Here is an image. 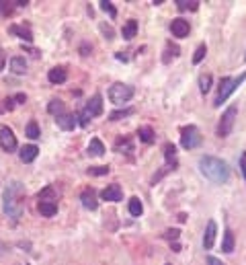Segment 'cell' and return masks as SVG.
<instances>
[{
    "mask_svg": "<svg viewBox=\"0 0 246 265\" xmlns=\"http://www.w3.org/2000/svg\"><path fill=\"white\" fill-rule=\"evenodd\" d=\"M23 198H25V185L21 181H13L8 183L4 189V198H2V210L8 218H13L15 222L21 218L23 214Z\"/></svg>",
    "mask_w": 246,
    "mask_h": 265,
    "instance_id": "6da1fadb",
    "label": "cell"
},
{
    "mask_svg": "<svg viewBox=\"0 0 246 265\" xmlns=\"http://www.w3.org/2000/svg\"><path fill=\"white\" fill-rule=\"evenodd\" d=\"M199 171L201 175L207 177L212 183H228L230 181V167L228 162H224L222 158H215V156H201L199 158Z\"/></svg>",
    "mask_w": 246,
    "mask_h": 265,
    "instance_id": "7a4b0ae2",
    "label": "cell"
},
{
    "mask_svg": "<svg viewBox=\"0 0 246 265\" xmlns=\"http://www.w3.org/2000/svg\"><path fill=\"white\" fill-rule=\"evenodd\" d=\"M246 80V70H244V74L242 76H238V78H230V76H226V78H222L219 80V91H217V97H215V101H214V105L215 107H219L224 103V101L232 95V93L240 87V84Z\"/></svg>",
    "mask_w": 246,
    "mask_h": 265,
    "instance_id": "3957f363",
    "label": "cell"
},
{
    "mask_svg": "<svg viewBox=\"0 0 246 265\" xmlns=\"http://www.w3.org/2000/svg\"><path fill=\"white\" fill-rule=\"evenodd\" d=\"M134 93H136L134 87H129V84L115 82L109 89V101H111V103H115V105H123V103H127V101L134 97Z\"/></svg>",
    "mask_w": 246,
    "mask_h": 265,
    "instance_id": "277c9868",
    "label": "cell"
},
{
    "mask_svg": "<svg viewBox=\"0 0 246 265\" xmlns=\"http://www.w3.org/2000/svg\"><path fill=\"white\" fill-rule=\"evenodd\" d=\"M101 113H103V97L101 95H92V99L84 105V109L80 111V115H78V119H80V125H89L91 117H96V115H101Z\"/></svg>",
    "mask_w": 246,
    "mask_h": 265,
    "instance_id": "5b68a950",
    "label": "cell"
},
{
    "mask_svg": "<svg viewBox=\"0 0 246 265\" xmlns=\"http://www.w3.org/2000/svg\"><path fill=\"white\" fill-rule=\"evenodd\" d=\"M236 115H238V107H236V105L228 107L224 111V115H222V119H219V124H217V136H219V138H226V136L232 134Z\"/></svg>",
    "mask_w": 246,
    "mask_h": 265,
    "instance_id": "8992f818",
    "label": "cell"
},
{
    "mask_svg": "<svg viewBox=\"0 0 246 265\" xmlns=\"http://www.w3.org/2000/svg\"><path fill=\"white\" fill-rule=\"evenodd\" d=\"M201 132L197 130L195 125H184L183 130H181V146L184 150H193V148H197L199 144H201Z\"/></svg>",
    "mask_w": 246,
    "mask_h": 265,
    "instance_id": "52a82bcc",
    "label": "cell"
},
{
    "mask_svg": "<svg viewBox=\"0 0 246 265\" xmlns=\"http://www.w3.org/2000/svg\"><path fill=\"white\" fill-rule=\"evenodd\" d=\"M0 146L8 155L16 150V136L8 125H0Z\"/></svg>",
    "mask_w": 246,
    "mask_h": 265,
    "instance_id": "ba28073f",
    "label": "cell"
},
{
    "mask_svg": "<svg viewBox=\"0 0 246 265\" xmlns=\"http://www.w3.org/2000/svg\"><path fill=\"white\" fill-rule=\"evenodd\" d=\"M101 198H103L105 202H121V200H123L121 185H117V183L107 185V187H105V189L101 191Z\"/></svg>",
    "mask_w": 246,
    "mask_h": 265,
    "instance_id": "9c48e42d",
    "label": "cell"
},
{
    "mask_svg": "<svg viewBox=\"0 0 246 265\" xmlns=\"http://www.w3.org/2000/svg\"><path fill=\"white\" fill-rule=\"evenodd\" d=\"M80 202H82V206H84L86 210H91V212H94L96 208H99L96 191L92 189V187H86V189H82V193H80Z\"/></svg>",
    "mask_w": 246,
    "mask_h": 265,
    "instance_id": "30bf717a",
    "label": "cell"
},
{
    "mask_svg": "<svg viewBox=\"0 0 246 265\" xmlns=\"http://www.w3.org/2000/svg\"><path fill=\"white\" fill-rule=\"evenodd\" d=\"M56 124H58L60 130H64V132H72L74 127H76L78 124H80V122H78V117H76L74 113H68V111H66L64 115L56 117Z\"/></svg>",
    "mask_w": 246,
    "mask_h": 265,
    "instance_id": "8fae6325",
    "label": "cell"
},
{
    "mask_svg": "<svg viewBox=\"0 0 246 265\" xmlns=\"http://www.w3.org/2000/svg\"><path fill=\"white\" fill-rule=\"evenodd\" d=\"M170 31H172V35L174 37H187L189 35V21H184V19H172L170 23Z\"/></svg>",
    "mask_w": 246,
    "mask_h": 265,
    "instance_id": "7c38bea8",
    "label": "cell"
},
{
    "mask_svg": "<svg viewBox=\"0 0 246 265\" xmlns=\"http://www.w3.org/2000/svg\"><path fill=\"white\" fill-rule=\"evenodd\" d=\"M47 80L51 84H64L68 80V70L64 66H56V68H51V70L47 72Z\"/></svg>",
    "mask_w": 246,
    "mask_h": 265,
    "instance_id": "4fadbf2b",
    "label": "cell"
},
{
    "mask_svg": "<svg viewBox=\"0 0 246 265\" xmlns=\"http://www.w3.org/2000/svg\"><path fill=\"white\" fill-rule=\"evenodd\" d=\"M215 234H217V226H215L214 220H209V222H207V228H205V234H203V247H205L207 251L214 247V243H215Z\"/></svg>",
    "mask_w": 246,
    "mask_h": 265,
    "instance_id": "5bb4252c",
    "label": "cell"
},
{
    "mask_svg": "<svg viewBox=\"0 0 246 265\" xmlns=\"http://www.w3.org/2000/svg\"><path fill=\"white\" fill-rule=\"evenodd\" d=\"M113 148H115V152H119V155H123V152H125V155H131V152H134V144H131L129 136H119Z\"/></svg>",
    "mask_w": 246,
    "mask_h": 265,
    "instance_id": "9a60e30c",
    "label": "cell"
},
{
    "mask_svg": "<svg viewBox=\"0 0 246 265\" xmlns=\"http://www.w3.org/2000/svg\"><path fill=\"white\" fill-rule=\"evenodd\" d=\"M8 33H13V35H16V37L23 39V41H27V44H31V41H33V33H31L29 27H21V25H11V27H8Z\"/></svg>",
    "mask_w": 246,
    "mask_h": 265,
    "instance_id": "2e32d148",
    "label": "cell"
},
{
    "mask_svg": "<svg viewBox=\"0 0 246 265\" xmlns=\"http://www.w3.org/2000/svg\"><path fill=\"white\" fill-rule=\"evenodd\" d=\"M39 202H56L58 203V200H60V189L56 185H47L43 191H39Z\"/></svg>",
    "mask_w": 246,
    "mask_h": 265,
    "instance_id": "e0dca14e",
    "label": "cell"
},
{
    "mask_svg": "<svg viewBox=\"0 0 246 265\" xmlns=\"http://www.w3.org/2000/svg\"><path fill=\"white\" fill-rule=\"evenodd\" d=\"M37 155H39V148L35 146V144H27V146H23L21 152H19L23 162H33L35 158H37Z\"/></svg>",
    "mask_w": 246,
    "mask_h": 265,
    "instance_id": "ac0fdd59",
    "label": "cell"
},
{
    "mask_svg": "<svg viewBox=\"0 0 246 265\" xmlns=\"http://www.w3.org/2000/svg\"><path fill=\"white\" fill-rule=\"evenodd\" d=\"M37 210H39L41 216L51 218V216H56V214H58V203L56 202H39Z\"/></svg>",
    "mask_w": 246,
    "mask_h": 265,
    "instance_id": "d6986e66",
    "label": "cell"
},
{
    "mask_svg": "<svg viewBox=\"0 0 246 265\" xmlns=\"http://www.w3.org/2000/svg\"><path fill=\"white\" fill-rule=\"evenodd\" d=\"M181 56V47L177 46V44H166V49H164V56H162V62L164 64H169L170 60H174V58H179Z\"/></svg>",
    "mask_w": 246,
    "mask_h": 265,
    "instance_id": "ffe728a7",
    "label": "cell"
},
{
    "mask_svg": "<svg viewBox=\"0 0 246 265\" xmlns=\"http://www.w3.org/2000/svg\"><path fill=\"white\" fill-rule=\"evenodd\" d=\"M136 33H138V21L136 19H129L125 25H123L121 35H123V39H134Z\"/></svg>",
    "mask_w": 246,
    "mask_h": 265,
    "instance_id": "44dd1931",
    "label": "cell"
},
{
    "mask_svg": "<svg viewBox=\"0 0 246 265\" xmlns=\"http://www.w3.org/2000/svg\"><path fill=\"white\" fill-rule=\"evenodd\" d=\"M47 111L54 117H60V115H64L66 113V105H64V101H60V99H51L49 101V105H47Z\"/></svg>",
    "mask_w": 246,
    "mask_h": 265,
    "instance_id": "7402d4cb",
    "label": "cell"
},
{
    "mask_svg": "<svg viewBox=\"0 0 246 265\" xmlns=\"http://www.w3.org/2000/svg\"><path fill=\"white\" fill-rule=\"evenodd\" d=\"M138 138L142 140L144 144H152V142L156 140V134H154V130H152L150 125H142V127L138 130Z\"/></svg>",
    "mask_w": 246,
    "mask_h": 265,
    "instance_id": "603a6c76",
    "label": "cell"
},
{
    "mask_svg": "<svg viewBox=\"0 0 246 265\" xmlns=\"http://www.w3.org/2000/svg\"><path fill=\"white\" fill-rule=\"evenodd\" d=\"M11 70L15 74H25V72H27V60L21 58V56H15L11 60Z\"/></svg>",
    "mask_w": 246,
    "mask_h": 265,
    "instance_id": "cb8c5ba5",
    "label": "cell"
},
{
    "mask_svg": "<svg viewBox=\"0 0 246 265\" xmlns=\"http://www.w3.org/2000/svg\"><path fill=\"white\" fill-rule=\"evenodd\" d=\"M89 155L91 156H103L105 155V144L99 138H92L89 142Z\"/></svg>",
    "mask_w": 246,
    "mask_h": 265,
    "instance_id": "d4e9b609",
    "label": "cell"
},
{
    "mask_svg": "<svg viewBox=\"0 0 246 265\" xmlns=\"http://www.w3.org/2000/svg\"><path fill=\"white\" fill-rule=\"evenodd\" d=\"M164 160H166V165H172V162H177V148H174V144L172 142H166L164 144Z\"/></svg>",
    "mask_w": 246,
    "mask_h": 265,
    "instance_id": "484cf974",
    "label": "cell"
},
{
    "mask_svg": "<svg viewBox=\"0 0 246 265\" xmlns=\"http://www.w3.org/2000/svg\"><path fill=\"white\" fill-rule=\"evenodd\" d=\"M222 251H224V253H232V251H234V233H232L230 228H226V230H224Z\"/></svg>",
    "mask_w": 246,
    "mask_h": 265,
    "instance_id": "4316f807",
    "label": "cell"
},
{
    "mask_svg": "<svg viewBox=\"0 0 246 265\" xmlns=\"http://www.w3.org/2000/svg\"><path fill=\"white\" fill-rule=\"evenodd\" d=\"M174 4H177V8H179V11H197V8H199V0H177V2H174Z\"/></svg>",
    "mask_w": 246,
    "mask_h": 265,
    "instance_id": "83f0119b",
    "label": "cell"
},
{
    "mask_svg": "<svg viewBox=\"0 0 246 265\" xmlns=\"http://www.w3.org/2000/svg\"><path fill=\"white\" fill-rule=\"evenodd\" d=\"M25 136H27V138H31V140H37L39 136H41V132H39V125H37V122H31L27 124V127H25Z\"/></svg>",
    "mask_w": 246,
    "mask_h": 265,
    "instance_id": "f1b7e54d",
    "label": "cell"
},
{
    "mask_svg": "<svg viewBox=\"0 0 246 265\" xmlns=\"http://www.w3.org/2000/svg\"><path fill=\"white\" fill-rule=\"evenodd\" d=\"M142 212H144V206H142V202H139V198H131L129 200V214L131 216H142Z\"/></svg>",
    "mask_w": 246,
    "mask_h": 265,
    "instance_id": "f546056e",
    "label": "cell"
},
{
    "mask_svg": "<svg viewBox=\"0 0 246 265\" xmlns=\"http://www.w3.org/2000/svg\"><path fill=\"white\" fill-rule=\"evenodd\" d=\"M209 89H212V74H201L199 76V91L207 95Z\"/></svg>",
    "mask_w": 246,
    "mask_h": 265,
    "instance_id": "4dcf8cb0",
    "label": "cell"
},
{
    "mask_svg": "<svg viewBox=\"0 0 246 265\" xmlns=\"http://www.w3.org/2000/svg\"><path fill=\"white\" fill-rule=\"evenodd\" d=\"M99 4H101V11L107 13V15L111 16V19H115V16H117V8L113 6V2H109V0H101Z\"/></svg>",
    "mask_w": 246,
    "mask_h": 265,
    "instance_id": "1f68e13d",
    "label": "cell"
},
{
    "mask_svg": "<svg viewBox=\"0 0 246 265\" xmlns=\"http://www.w3.org/2000/svg\"><path fill=\"white\" fill-rule=\"evenodd\" d=\"M127 115H134V109H119V111H113V113L109 115V122H117V119L121 117H127Z\"/></svg>",
    "mask_w": 246,
    "mask_h": 265,
    "instance_id": "d6a6232c",
    "label": "cell"
},
{
    "mask_svg": "<svg viewBox=\"0 0 246 265\" xmlns=\"http://www.w3.org/2000/svg\"><path fill=\"white\" fill-rule=\"evenodd\" d=\"M205 54H207V46H205V44H201V46L195 49V56H193V64H199L201 60L205 58Z\"/></svg>",
    "mask_w": 246,
    "mask_h": 265,
    "instance_id": "836d02e7",
    "label": "cell"
},
{
    "mask_svg": "<svg viewBox=\"0 0 246 265\" xmlns=\"http://www.w3.org/2000/svg\"><path fill=\"white\" fill-rule=\"evenodd\" d=\"M109 167L107 165H103V167H91L89 171H86V173H89V175H94V177H101V175H107L109 173Z\"/></svg>",
    "mask_w": 246,
    "mask_h": 265,
    "instance_id": "e575fe53",
    "label": "cell"
},
{
    "mask_svg": "<svg viewBox=\"0 0 246 265\" xmlns=\"http://www.w3.org/2000/svg\"><path fill=\"white\" fill-rule=\"evenodd\" d=\"M179 236H181V230L179 228H169V230H166V233H164V238H169V241L172 243H177L179 241Z\"/></svg>",
    "mask_w": 246,
    "mask_h": 265,
    "instance_id": "d590c367",
    "label": "cell"
},
{
    "mask_svg": "<svg viewBox=\"0 0 246 265\" xmlns=\"http://www.w3.org/2000/svg\"><path fill=\"white\" fill-rule=\"evenodd\" d=\"M13 2H0V15H11L13 13Z\"/></svg>",
    "mask_w": 246,
    "mask_h": 265,
    "instance_id": "8d00e7d4",
    "label": "cell"
},
{
    "mask_svg": "<svg viewBox=\"0 0 246 265\" xmlns=\"http://www.w3.org/2000/svg\"><path fill=\"white\" fill-rule=\"evenodd\" d=\"M101 31H103V35H105V39H115V37H113V29L111 27H107V25H101Z\"/></svg>",
    "mask_w": 246,
    "mask_h": 265,
    "instance_id": "74e56055",
    "label": "cell"
},
{
    "mask_svg": "<svg viewBox=\"0 0 246 265\" xmlns=\"http://www.w3.org/2000/svg\"><path fill=\"white\" fill-rule=\"evenodd\" d=\"M15 103H16L15 97H6V99H4V109H6V111H13V109H15Z\"/></svg>",
    "mask_w": 246,
    "mask_h": 265,
    "instance_id": "f35d334b",
    "label": "cell"
},
{
    "mask_svg": "<svg viewBox=\"0 0 246 265\" xmlns=\"http://www.w3.org/2000/svg\"><path fill=\"white\" fill-rule=\"evenodd\" d=\"M240 169H242V175L246 179V152H242V155H240Z\"/></svg>",
    "mask_w": 246,
    "mask_h": 265,
    "instance_id": "ab89813d",
    "label": "cell"
},
{
    "mask_svg": "<svg viewBox=\"0 0 246 265\" xmlns=\"http://www.w3.org/2000/svg\"><path fill=\"white\" fill-rule=\"evenodd\" d=\"M207 265H224V263L219 261L217 257H212V255H209V257H207Z\"/></svg>",
    "mask_w": 246,
    "mask_h": 265,
    "instance_id": "60d3db41",
    "label": "cell"
},
{
    "mask_svg": "<svg viewBox=\"0 0 246 265\" xmlns=\"http://www.w3.org/2000/svg\"><path fill=\"white\" fill-rule=\"evenodd\" d=\"M4 64H6V54L0 49V72H2V68H4Z\"/></svg>",
    "mask_w": 246,
    "mask_h": 265,
    "instance_id": "b9f144b4",
    "label": "cell"
},
{
    "mask_svg": "<svg viewBox=\"0 0 246 265\" xmlns=\"http://www.w3.org/2000/svg\"><path fill=\"white\" fill-rule=\"evenodd\" d=\"M15 101H16V103H25V101H27V97H25L23 93H19V95H15Z\"/></svg>",
    "mask_w": 246,
    "mask_h": 265,
    "instance_id": "7bdbcfd3",
    "label": "cell"
},
{
    "mask_svg": "<svg viewBox=\"0 0 246 265\" xmlns=\"http://www.w3.org/2000/svg\"><path fill=\"white\" fill-rule=\"evenodd\" d=\"M115 58H117V60H123V62H127V60H129L125 54H123V52H117V54H115Z\"/></svg>",
    "mask_w": 246,
    "mask_h": 265,
    "instance_id": "ee69618b",
    "label": "cell"
},
{
    "mask_svg": "<svg viewBox=\"0 0 246 265\" xmlns=\"http://www.w3.org/2000/svg\"><path fill=\"white\" fill-rule=\"evenodd\" d=\"M244 60H246V56H244Z\"/></svg>",
    "mask_w": 246,
    "mask_h": 265,
    "instance_id": "f6af8a7d",
    "label": "cell"
}]
</instances>
